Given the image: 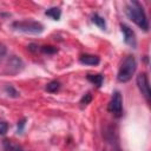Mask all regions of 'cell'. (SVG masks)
<instances>
[{
  "instance_id": "cell-1",
  "label": "cell",
  "mask_w": 151,
  "mask_h": 151,
  "mask_svg": "<svg viewBox=\"0 0 151 151\" xmlns=\"http://www.w3.org/2000/svg\"><path fill=\"white\" fill-rule=\"evenodd\" d=\"M126 14L127 17L143 31H149V21L146 14L144 12L143 6L138 1H130L126 5Z\"/></svg>"
},
{
  "instance_id": "cell-2",
  "label": "cell",
  "mask_w": 151,
  "mask_h": 151,
  "mask_svg": "<svg viewBox=\"0 0 151 151\" xmlns=\"http://www.w3.org/2000/svg\"><path fill=\"white\" fill-rule=\"evenodd\" d=\"M136 68H137V63H136L134 57L127 55L123 60V63L119 67V71L117 74V80L119 83H127L132 78V76L134 74Z\"/></svg>"
},
{
  "instance_id": "cell-3",
  "label": "cell",
  "mask_w": 151,
  "mask_h": 151,
  "mask_svg": "<svg viewBox=\"0 0 151 151\" xmlns=\"http://www.w3.org/2000/svg\"><path fill=\"white\" fill-rule=\"evenodd\" d=\"M12 27L17 31L27 34H40L44 31V25L39 21L34 20H22V21H14Z\"/></svg>"
},
{
  "instance_id": "cell-4",
  "label": "cell",
  "mask_w": 151,
  "mask_h": 151,
  "mask_svg": "<svg viewBox=\"0 0 151 151\" xmlns=\"http://www.w3.org/2000/svg\"><path fill=\"white\" fill-rule=\"evenodd\" d=\"M107 109L114 117H117V118L122 117V114H123V97L119 91L113 92Z\"/></svg>"
},
{
  "instance_id": "cell-5",
  "label": "cell",
  "mask_w": 151,
  "mask_h": 151,
  "mask_svg": "<svg viewBox=\"0 0 151 151\" xmlns=\"http://www.w3.org/2000/svg\"><path fill=\"white\" fill-rule=\"evenodd\" d=\"M137 86L140 91V93L143 94V97L145 98V100L147 103H150V98H151V92H150V85H149V79L145 73H140L137 76Z\"/></svg>"
},
{
  "instance_id": "cell-6",
  "label": "cell",
  "mask_w": 151,
  "mask_h": 151,
  "mask_svg": "<svg viewBox=\"0 0 151 151\" xmlns=\"http://www.w3.org/2000/svg\"><path fill=\"white\" fill-rule=\"evenodd\" d=\"M120 29H122V33L124 35V41L129 46H131V47L134 48L137 46V39H136V34L132 31V28H130L125 24H120Z\"/></svg>"
},
{
  "instance_id": "cell-7",
  "label": "cell",
  "mask_w": 151,
  "mask_h": 151,
  "mask_svg": "<svg viewBox=\"0 0 151 151\" xmlns=\"http://www.w3.org/2000/svg\"><path fill=\"white\" fill-rule=\"evenodd\" d=\"M7 67H8V70H9L11 73H18V72H20V71L22 70L24 64H22V61H21L20 58L13 55V57L8 60V63H7Z\"/></svg>"
},
{
  "instance_id": "cell-8",
  "label": "cell",
  "mask_w": 151,
  "mask_h": 151,
  "mask_svg": "<svg viewBox=\"0 0 151 151\" xmlns=\"http://www.w3.org/2000/svg\"><path fill=\"white\" fill-rule=\"evenodd\" d=\"M79 61L84 65L94 66V65H98L100 63V59L98 55H94V54H81L79 57Z\"/></svg>"
},
{
  "instance_id": "cell-9",
  "label": "cell",
  "mask_w": 151,
  "mask_h": 151,
  "mask_svg": "<svg viewBox=\"0 0 151 151\" xmlns=\"http://www.w3.org/2000/svg\"><path fill=\"white\" fill-rule=\"evenodd\" d=\"M87 80L92 84H94L97 87H100L103 85V81H104V76L98 73V74H87Z\"/></svg>"
},
{
  "instance_id": "cell-10",
  "label": "cell",
  "mask_w": 151,
  "mask_h": 151,
  "mask_svg": "<svg viewBox=\"0 0 151 151\" xmlns=\"http://www.w3.org/2000/svg\"><path fill=\"white\" fill-rule=\"evenodd\" d=\"M91 20H92V22H93L94 25H97L99 28H101V29H105V28H106V22H105V19H104L103 17H100L99 14H97V13L92 14Z\"/></svg>"
},
{
  "instance_id": "cell-11",
  "label": "cell",
  "mask_w": 151,
  "mask_h": 151,
  "mask_svg": "<svg viewBox=\"0 0 151 151\" xmlns=\"http://www.w3.org/2000/svg\"><path fill=\"white\" fill-rule=\"evenodd\" d=\"M45 14H46L47 17L52 18L53 20H59L60 17H61V11H60V8H58V7H51V8H48V9L45 12Z\"/></svg>"
},
{
  "instance_id": "cell-12",
  "label": "cell",
  "mask_w": 151,
  "mask_h": 151,
  "mask_svg": "<svg viewBox=\"0 0 151 151\" xmlns=\"http://www.w3.org/2000/svg\"><path fill=\"white\" fill-rule=\"evenodd\" d=\"M4 151H22V149L12 140H4Z\"/></svg>"
},
{
  "instance_id": "cell-13",
  "label": "cell",
  "mask_w": 151,
  "mask_h": 151,
  "mask_svg": "<svg viewBox=\"0 0 151 151\" xmlns=\"http://www.w3.org/2000/svg\"><path fill=\"white\" fill-rule=\"evenodd\" d=\"M59 88H60V83H59L58 80H52V81H50L48 84H46V86H45V90H46L47 92H50V93L58 92Z\"/></svg>"
},
{
  "instance_id": "cell-14",
  "label": "cell",
  "mask_w": 151,
  "mask_h": 151,
  "mask_svg": "<svg viewBox=\"0 0 151 151\" xmlns=\"http://www.w3.org/2000/svg\"><path fill=\"white\" fill-rule=\"evenodd\" d=\"M5 92H6L9 97H12V98H18V97L20 96V93H19L12 85H6V86H5Z\"/></svg>"
},
{
  "instance_id": "cell-15",
  "label": "cell",
  "mask_w": 151,
  "mask_h": 151,
  "mask_svg": "<svg viewBox=\"0 0 151 151\" xmlns=\"http://www.w3.org/2000/svg\"><path fill=\"white\" fill-rule=\"evenodd\" d=\"M40 51L45 54H54L58 52V48L54 47V46H50V45H45V46H41L40 47Z\"/></svg>"
},
{
  "instance_id": "cell-16",
  "label": "cell",
  "mask_w": 151,
  "mask_h": 151,
  "mask_svg": "<svg viewBox=\"0 0 151 151\" xmlns=\"http://www.w3.org/2000/svg\"><path fill=\"white\" fill-rule=\"evenodd\" d=\"M91 100H92V94L90 93V92H87L85 96H83V98L80 99V105L81 106H86V105H88L90 103H91Z\"/></svg>"
},
{
  "instance_id": "cell-17",
  "label": "cell",
  "mask_w": 151,
  "mask_h": 151,
  "mask_svg": "<svg viewBox=\"0 0 151 151\" xmlns=\"http://www.w3.org/2000/svg\"><path fill=\"white\" fill-rule=\"evenodd\" d=\"M8 130V124L5 122V120H0V134H6Z\"/></svg>"
},
{
  "instance_id": "cell-18",
  "label": "cell",
  "mask_w": 151,
  "mask_h": 151,
  "mask_svg": "<svg viewBox=\"0 0 151 151\" xmlns=\"http://www.w3.org/2000/svg\"><path fill=\"white\" fill-rule=\"evenodd\" d=\"M6 52H7V48L4 44H0V61L4 59V57L6 55Z\"/></svg>"
},
{
  "instance_id": "cell-19",
  "label": "cell",
  "mask_w": 151,
  "mask_h": 151,
  "mask_svg": "<svg viewBox=\"0 0 151 151\" xmlns=\"http://www.w3.org/2000/svg\"><path fill=\"white\" fill-rule=\"evenodd\" d=\"M25 122H26V119H22V120H20L18 123V132H21L22 131V129L25 126Z\"/></svg>"
}]
</instances>
